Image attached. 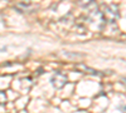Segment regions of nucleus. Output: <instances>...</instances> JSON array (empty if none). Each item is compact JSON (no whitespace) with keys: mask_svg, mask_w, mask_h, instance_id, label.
<instances>
[{"mask_svg":"<svg viewBox=\"0 0 126 113\" xmlns=\"http://www.w3.org/2000/svg\"><path fill=\"white\" fill-rule=\"evenodd\" d=\"M52 86H53L56 89H61L64 87V84L67 83V78L62 74H56L53 78H52Z\"/></svg>","mask_w":126,"mask_h":113,"instance_id":"nucleus-1","label":"nucleus"},{"mask_svg":"<svg viewBox=\"0 0 126 113\" xmlns=\"http://www.w3.org/2000/svg\"><path fill=\"white\" fill-rule=\"evenodd\" d=\"M92 3H93V0H81L79 4H81L82 6H88V5L92 4Z\"/></svg>","mask_w":126,"mask_h":113,"instance_id":"nucleus-2","label":"nucleus"}]
</instances>
